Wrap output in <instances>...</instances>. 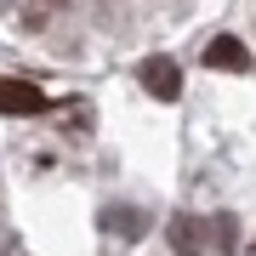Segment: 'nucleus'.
Returning a JSON list of instances; mask_svg holds the SVG:
<instances>
[{
	"mask_svg": "<svg viewBox=\"0 0 256 256\" xmlns=\"http://www.w3.org/2000/svg\"><path fill=\"white\" fill-rule=\"evenodd\" d=\"M46 108V92L23 80H0V114H40Z\"/></svg>",
	"mask_w": 256,
	"mask_h": 256,
	"instance_id": "obj_2",
	"label": "nucleus"
},
{
	"mask_svg": "<svg viewBox=\"0 0 256 256\" xmlns=\"http://www.w3.org/2000/svg\"><path fill=\"white\" fill-rule=\"evenodd\" d=\"M137 80H142V92L160 97V102H176V97H182V68H176L171 57H148V63L137 68Z\"/></svg>",
	"mask_w": 256,
	"mask_h": 256,
	"instance_id": "obj_1",
	"label": "nucleus"
},
{
	"mask_svg": "<svg viewBox=\"0 0 256 256\" xmlns=\"http://www.w3.org/2000/svg\"><path fill=\"white\" fill-rule=\"evenodd\" d=\"M250 57H245V46H239L234 34H222V40H210L205 46V68H245Z\"/></svg>",
	"mask_w": 256,
	"mask_h": 256,
	"instance_id": "obj_3",
	"label": "nucleus"
},
{
	"mask_svg": "<svg viewBox=\"0 0 256 256\" xmlns=\"http://www.w3.org/2000/svg\"><path fill=\"white\" fill-rule=\"evenodd\" d=\"M171 250H176V256H200V234H194V216H171Z\"/></svg>",
	"mask_w": 256,
	"mask_h": 256,
	"instance_id": "obj_4",
	"label": "nucleus"
}]
</instances>
